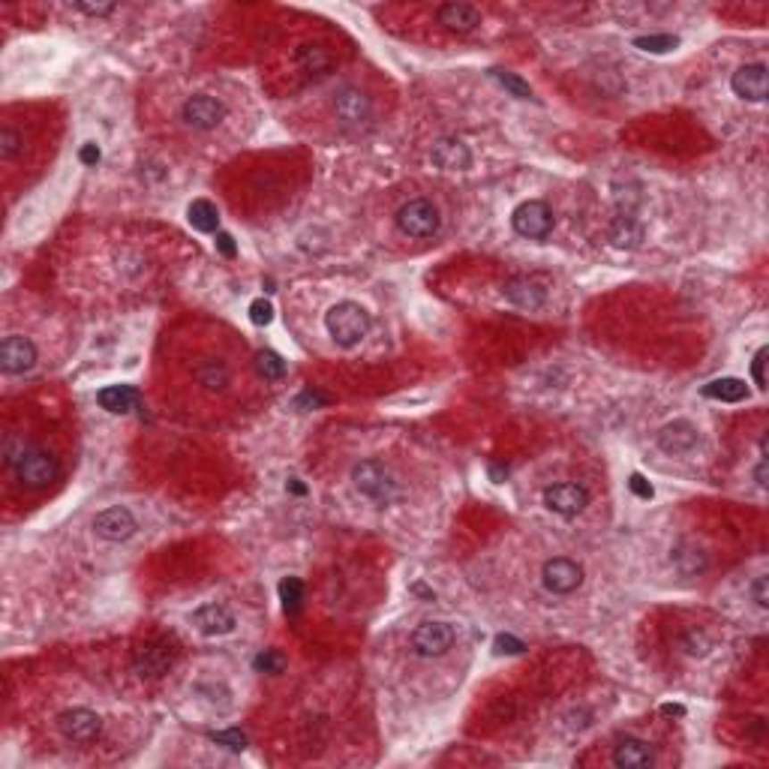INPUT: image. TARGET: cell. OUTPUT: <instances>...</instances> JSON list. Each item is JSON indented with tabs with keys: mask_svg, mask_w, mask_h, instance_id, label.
<instances>
[{
	"mask_svg": "<svg viewBox=\"0 0 769 769\" xmlns=\"http://www.w3.org/2000/svg\"><path fill=\"white\" fill-rule=\"evenodd\" d=\"M436 15H439L442 28H448L454 33H469L481 24V13L469 4H445V6H439V13Z\"/></svg>",
	"mask_w": 769,
	"mask_h": 769,
	"instance_id": "obj_20",
	"label": "cell"
},
{
	"mask_svg": "<svg viewBox=\"0 0 769 769\" xmlns=\"http://www.w3.org/2000/svg\"><path fill=\"white\" fill-rule=\"evenodd\" d=\"M184 376L193 385L196 397L208 403H222L238 391V367L235 358L222 349L220 340L198 343L184 364Z\"/></svg>",
	"mask_w": 769,
	"mask_h": 769,
	"instance_id": "obj_1",
	"label": "cell"
},
{
	"mask_svg": "<svg viewBox=\"0 0 769 769\" xmlns=\"http://www.w3.org/2000/svg\"><path fill=\"white\" fill-rule=\"evenodd\" d=\"M94 529L99 539H105V541H123L136 532V517H132L127 508H109V511H103V514H96Z\"/></svg>",
	"mask_w": 769,
	"mask_h": 769,
	"instance_id": "obj_15",
	"label": "cell"
},
{
	"mask_svg": "<svg viewBox=\"0 0 769 769\" xmlns=\"http://www.w3.org/2000/svg\"><path fill=\"white\" fill-rule=\"evenodd\" d=\"M81 160H85V163H96V160H99V147H96V145H85V151H81Z\"/></svg>",
	"mask_w": 769,
	"mask_h": 769,
	"instance_id": "obj_40",
	"label": "cell"
},
{
	"mask_svg": "<svg viewBox=\"0 0 769 769\" xmlns=\"http://www.w3.org/2000/svg\"><path fill=\"white\" fill-rule=\"evenodd\" d=\"M57 727H61L63 740L76 742V746H90V742H96L99 731H103V722L90 709H70V713L57 718Z\"/></svg>",
	"mask_w": 769,
	"mask_h": 769,
	"instance_id": "obj_10",
	"label": "cell"
},
{
	"mask_svg": "<svg viewBox=\"0 0 769 769\" xmlns=\"http://www.w3.org/2000/svg\"><path fill=\"white\" fill-rule=\"evenodd\" d=\"M658 445H661V451H667V454H689L694 445H698V427H694L691 421H673V424H667L661 430Z\"/></svg>",
	"mask_w": 769,
	"mask_h": 769,
	"instance_id": "obj_16",
	"label": "cell"
},
{
	"mask_svg": "<svg viewBox=\"0 0 769 769\" xmlns=\"http://www.w3.org/2000/svg\"><path fill=\"white\" fill-rule=\"evenodd\" d=\"M493 76L499 79V85L506 88V90H511V94H514L517 99H529V96H532L529 85H526V81H520L517 76H508V72H493Z\"/></svg>",
	"mask_w": 769,
	"mask_h": 769,
	"instance_id": "obj_31",
	"label": "cell"
},
{
	"mask_svg": "<svg viewBox=\"0 0 769 769\" xmlns=\"http://www.w3.org/2000/svg\"><path fill=\"white\" fill-rule=\"evenodd\" d=\"M506 297L520 310H539L544 304V297H547V292H544V286L535 283V280L517 277L506 286Z\"/></svg>",
	"mask_w": 769,
	"mask_h": 769,
	"instance_id": "obj_19",
	"label": "cell"
},
{
	"mask_svg": "<svg viewBox=\"0 0 769 769\" xmlns=\"http://www.w3.org/2000/svg\"><path fill=\"white\" fill-rule=\"evenodd\" d=\"M255 367H259V376L264 379V382H280V379L286 376V364L274 352H259Z\"/></svg>",
	"mask_w": 769,
	"mask_h": 769,
	"instance_id": "obj_28",
	"label": "cell"
},
{
	"mask_svg": "<svg viewBox=\"0 0 769 769\" xmlns=\"http://www.w3.org/2000/svg\"><path fill=\"white\" fill-rule=\"evenodd\" d=\"M586 502H589V493H586L581 484H572V481L553 484L544 490V506H547L553 514H562V517L581 514L586 508Z\"/></svg>",
	"mask_w": 769,
	"mask_h": 769,
	"instance_id": "obj_11",
	"label": "cell"
},
{
	"mask_svg": "<svg viewBox=\"0 0 769 769\" xmlns=\"http://www.w3.org/2000/svg\"><path fill=\"white\" fill-rule=\"evenodd\" d=\"M706 649H709V640H706V634H700V631H691L689 638H685V652H689V656H706Z\"/></svg>",
	"mask_w": 769,
	"mask_h": 769,
	"instance_id": "obj_33",
	"label": "cell"
},
{
	"mask_svg": "<svg viewBox=\"0 0 769 769\" xmlns=\"http://www.w3.org/2000/svg\"><path fill=\"white\" fill-rule=\"evenodd\" d=\"M751 595H755L757 607H766V577H757L755 586H751Z\"/></svg>",
	"mask_w": 769,
	"mask_h": 769,
	"instance_id": "obj_37",
	"label": "cell"
},
{
	"mask_svg": "<svg viewBox=\"0 0 769 769\" xmlns=\"http://www.w3.org/2000/svg\"><path fill=\"white\" fill-rule=\"evenodd\" d=\"M171 658L175 656H171L169 647H163V643H147V647L136 652V673L147 676V680L163 676L171 667Z\"/></svg>",
	"mask_w": 769,
	"mask_h": 769,
	"instance_id": "obj_18",
	"label": "cell"
},
{
	"mask_svg": "<svg viewBox=\"0 0 769 769\" xmlns=\"http://www.w3.org/2000/svg\"><path fill=\"white\" fill-rule=\"evenodd\" d=\"M79 10L81 13H88V15H109V13H114V6L112 4H79Z\"/></svg>",
	"mask_w": 769,
	"mask_h": 769,
	"instance_id": "obj_38",
	"label": "cell"
},
{
	"mask_svg": "<svg viewBox=\"0 0 769 769\" xmlns=\"http://www.w3.org/2000/svg\"><path fill=\"white\" fill-rule=\"evenodd\" d=\"M496 647H508L506 652H520V649H523V643L514 640V638H499V640H496Z\"/></svg>",
	"mask_w": 769,
	"mask_h": 769,
	"instance_id": "obj_39",
	"label": "cell"
},
{
	"mask_svg": "<svg viewBox=\"0 0 769 769\" xmlns=\"http://www.w3.org/2000/svg\"><path fill=\"white\" fill-rule=\"evenodd\" d=\"M189 222L198 229V231H217V208H213L211 202H205V198H196L193 205H189Z\"/></svg>",
	"mask_w": 769,
	"mask_h": 769,
	"instance_id": "obj_27",
	"label": "cell"
},
{
	"mask_svg": "<svg viewBox=\"0 0 769 769\" xmlns=\"http://www.w3.org/2000/svg\"><path fill=\"white\" fill-rule=\"evenodd\" d=\"M454 628L448 623H421L412 631V649L424 658H439L454 647Z\"/></svg>",
	"mask_w": 769,
	"mask_h": 769,
	"instance_id": "obj_9",
	"label": "cell"
},
{
	"mask_svg": "<svg viewBox=\"0 0 769 769\" xmlns=\"http://www.w3.org/2000/svg\"><path fill=\"white\" fill-rule=\"evenodd\" d=\"M193 623L202 634H229L235 628V616L222 605H205L193 614Z\"/></svg>",
	"mask_w": 769,
	"mask_h": 769,
	"instance_id": "obj_21",
	"label": "cell"
},
{
	"mask_svg": "<svg viewBox=\"0 0 769 769\" xmlns=\"http://www.w3.org/2000/svg\"><path fill=\"white\" fill-rule=\"evenodd\" d=\"M33 364H37V346H33L28 337H21V334L4 337V343H0V367H4L6 373H13V376L24 373Z\"/></svg>",
	"mask_w": 769,
	"mask_h": 769,
	"instance_id": "obj_12",
	"label": "cell"
},
{
	"mask_svg": "<svg viewBox=\"0 0 769 769\" xmlns=\"http://www.w3.org/2000/svg\"><path fill=\"white\" fill-rule=\"evenodd\" d=\"M757 484L766 487V460H760V466H757Z\"/></svg>",
	"mask_w": 769,
	"mask_h": 769,
	"instance_id": "obj_42",
	"label": "cell"
},
{
	"mask_svg": "<svg viewBox=\"0 0 769 769\" xmlns=\"http://www.w3.org/2000/svg\"><path fill=\"white\" fill-rule=\"evenodd\" d=\"M511 226H514V231L520 238H529V241H544V238L550 235V229H553V211L547 208V202L532 198V202H523L514 211Z\"/></svg>",
	"mask_w": 769,
	"mask_h": 769,
	"instance_id": "obj_7",
	"label": "cell"
},
{
	"mask_svg": "<svg viewBox=\"0 0 769 769\" xmlns=\"http://www.w3.org/2000/svg\"><path fill=\"white\" fill-rule=\"evenodd\" d=\"M96 400H99V406H103V409H109V412H114V415H118V412L136 409L138 394L132 391L130 385H114V388H105V391H99Z\"/></svg>",
	"mask_w": 769,
	"mask_h": 769,
	"instance_id": "obj_23",
	"label": "cell"
},
{
	"mask_svg": "<svg viewBox=\"0 0 769 769\" xmlns=\"http://www.w3.org/2000/svg\"><path fill=\"white\" fill-rule=\"evenodd\" d=\"M764 367H766V346H764V349H757L755 361H751V376H755V385H757V388H766Z\"/></svg>",
	"mask_w": 769,
	"mask_h": 769,
	"instance_id": "obj_34",
	"label": "cell"
},
{
	"mask_svg": "<svg viewBox=\"0 0 769 769\" xmlns=\"http://www.w3.org/2000/svg\"><path fill=\"white\" fill-rule=\"evenodd\" d=\"M370 325H373L370 313L355 301H340L325 313L328 334L334 337L337 346H346V349H349V346H358L364 337H367Z\"/></svg>",
	"mask_w": 769,
	"mask_h": 769,
	"instance_id": "obj_4",
	"label": "cell"
},
{
	"mask_svg": "<svg viewBox=\"0 0 769 769\" xmlns=\"http://www.w3.org/2000/svg\"><path fill=\"white\" fill-rule=\"evenodd\" d=\"M250 319L255 322V325H268V322L274 319V307H271L264 297H259V301L250 304Z\"/></svg>",
	"mask_w": 769,
	"mask_h": 769,
	"instance_id": "obj_32",
	"label": "cell"
},
{
	"mask_svg": "<svg viewBox=\"0 0 769 769\" xmlns=\"http://www.w3.org/2000/svg\"><path fill=\"white\" fill-rule=\"evenodd\" d=\"M733 94L748 99V103H764L766 99V66L764 63H748L740 66L731 79Z\"/></svg>",
	"mask_w": 769,
	"mask_h": 769,
	"instance_id": "obj_14",
	"label": "cell"
},
{
	"mask_svg": "<svg viewBox=\"0 0 769 769\" xmlns=\"http://www.w3.org/2000/svg\"><path fill=\"white\" fill-rule=\"evenodd\" d=\"M222 118H226V105L220 99H213L211 94H196L189 96L180 109V121L187 123L189 130H213L220 127Z\"/></svg>",
	"mask_w": 769,
	"mask_h": 769,
	"instance_id": "obj_8",
	"label": "cell"
},
{
	"mask_svg": "<svg viewBox=\"0 0 769 769\" xmlns=\"http://www.w3.org/2000/svg\"><path fill=\"white\" fill-rule=\"evenodd\" d=\"M283 656H277V652H264V656L259 658V667H264V671H274V673H280L283 671Z\"/></svg>",
	"mask_w": 769,
	"mask_h": 769,
	"instance_id": "obj_35",
	"label": "cell"
},
{
	"mask_svg": "<svg viewBox=\"0 0 769 769\" xmlns=\"http://www.w3.org/2000/svg\"><path fill=\"white\" fill-rule=\"evenodd\" d=\"M280 595H283V605H286V610H295L301 607V598H304V589H301V583L295 581V577H288V581H283L280 583Z\"/></svg>",
	"mask_w": 769,
	"mask_h": 769,
	"instance_id": "obj_30",
	"label": "cell"
},
{
	"mask_svg": "<svg viewBox=\"0 0 769 769\" xmlns=\"http://www.w3.org/2000/svg\"><path fill=\"white\" fill-rule=\"evenodd\" d=\"M634 46L643 48V52H652V54H665V52H673L680 46V39L671 37V33H661V37H640L634 39Z\"/></svg>",
	"mask_w": 769,
	"mask_h": 769,
	"instance_id": "obj_29",
	"label": "cell"
},
{
	"mask_svg": "<svg viewBox=\"0 0 769 769\" xmlns=\"http://www.w3.org/2000/svg\"><path fill=\"white\" fill-rule=\"evenodd\" d=\"M376 118V99L370 90L358 85H346L330 96V121L343 132L367 130Z\"/></svg>",
	"mask_w": 769,
	"mask_h": 769,
	"instance_id": "obj_2",
	"label": "cell"
},
{
	"mask_svg": "<svg viewBox=\"0 0 769 769\" xmlns=\"http://www.w3.org/2000/svg\"><path fill=\"white\" fill-rule=\"evenodd\" d=\"M610 241L616 247H638L643 241V229L634 222V217H619L610 229Z\"/></svg>",
	"mask_w": 769,
	"mask_h": 769,
	"instance_id": "obj_26",
	"label": "cell"
},
{
	"mask_svg": "<svg viewBox=\"0 0 769 769\" xmlns=\"http://www.w3.org/2000/svg\"><path fill=\"white\" fill-rule=\"evenodd\" d=\"M652 751L647 742L640 740H623L619 746L614 748V764L616 766H625V769H643V766H652Z\"/></svg>",
	"mask_w": 769,
	"mask_h": 769,
	"instance_id": "obj_22",
	"label": "cell"
},
{
	"mask_svg": "<svg viewBox=\"0 0 769 769\" xmlns=\"http://www.w3.org/2000/svg\"><path fill=\"white\" fill-rule=\"evenodd\" d=\"M433 165H439V169L445 171H460V169H469V163H472V154H469V147L460 142V138H439V142L433 145Z\"/></svg>",
	"mask_w": 769,
	"mask_h": 769,
	"instance_id": "obj_17",
	"label": "cell"
},
{
	"mask_svg": "<svg viewBox=\"0 0 769 769\" xmlns=\"http://www.w3.org/2000/svg\"><path fill=\"white\" fill-rule=\"evenodd\" d=\"M355 487H358L361 496H367L370 502H376V506H388V502H394L397 496V481L394 475L388 472V469L382 466L379 460H364L355 466Z\"/></svg>",
	"mask_w": 769,
	"mask_h": 769,
	"instance_id": "obj_5",
	"label": "cell"
},
{
	"mask_svg": "<svg viewBox=\"0 0 769 769\" xmlns=\"http://www.w3.org/2000/svg\"><path fill=\"white\" fill-rule=\"evenodd\" d=\"M220 247H222V253H226V255L235 253V247H231V238H229V235H220Z\"/></svg>",
	"mask_w": 769,
	"mask_h": 769,
	"instance_id": "obj_41",
	"label": "cell"
},
{
	"mask_svg": "<svg viewBox=\"0 0 769 769\" xmlns=\"http://www.w3.org/2000/svg\"><path fill=\"white\" fill-rule=\"evenodd\" d=\"M295 57H297L301 72H325L330 70V63H334V57H330L325 46H301Z\"/></svg>",
	"mask_w": 769,
	"mask_h": 769,
	"instance_id": "obj_25",
	"label": "cell"
},
{
	"mask_svg": "<svg viewBox=\"0 0 769 769\" xmlns=\"http://www.w3.org/2000/svg\"><path fill=\"white\" fill-rule=\"evenodd\" d=\"M13 475L21 490H46L61 475V460L57 454L43 442H30L28 451L21 454L19 463L13 466Z\"/></svg>",
	"mask_w": 769,
	"mask_h": 769,
	"instance_id": "obj_3",
	"label": "cell"
},
{
	"mask_svg": "<svg viewBox=\"0 0 769 769\" xmlns=\"http://www.w3.org/2000/svg\"><path fill=\"white\" fill-rule=\"evenodd\" d=\"M397 226L409 238H433L439 231V211L427 198H412L397 211Z\"/></svg>",
	"mask_w": 769,
	"mask_h": 769,
	"instance_id": "obj_6",
	"label": "cell"
},
{
	"mask_svg": "<svg viewBox=\"0 0 769 769\" xmlns=\"http://www.w3.org/2000/svg\"><path fill=\"white\" fill-rule=\"evenodd\" d=\"M583 583V568L577 562L565 559V556H556L544 565V586L556 595H572L577 586Z\"/></svg>",
	"mask_w": 769,
	"mask_h": 769,
	"instance_id": "obj_13",
	"label": "cell"
},
{
	"mask_svg": "<svg viewBox=\"0 0 769 769\" xmlns=\"http://www.w3.org/2000/svg\"><path fill=\"white\" fill-rule=\"evenodd\" d=\"M704 394L722 403H740L748 397V385L742 382V379H715V382H709L704 388Z\"/></svg>",
	"mask_w": 769,
	"mask_h": 769,
	"instance_id": "obj_24",
	"label": "cell"
},
{
	"mask_svg": "<svg viewBox=\"0 0 769 769\" xmlns=\"http://www.w3.org/2000/svg\"><path fill=\"white\" fill-rule=\"evenodd\" d=\"M628 487H631V490L638 493L640 499H652V484H649L643 475H631V481H628Z\"/></svg>",
	"mask_w": 769,
	"mask_h": 769,
	"instance_id": "obj_36",
	"label": "cell"
}]
</instances>
